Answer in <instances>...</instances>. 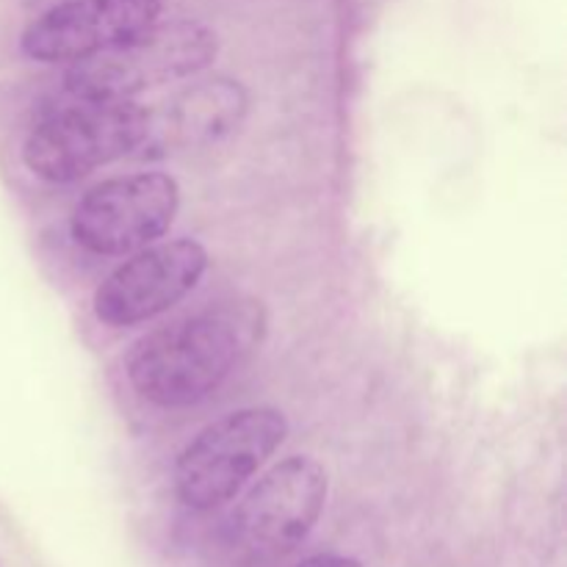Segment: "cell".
I'll return each instance as SVG.
<instances>
[{
	"mask_svg": "<svg viewBox=\"0 0 567 567\" xmlns=\"http://www.w3.org/2000/svg\"><path fill=\"white\" fill-rule=\"evenodd\" d=\"M249 94L233 78H203L177 89L155 109H144V155H169L208 147L230 136L244 122Z\"/></svg>",
	"mask_w": 567,
	"mask_h": 567,
	"instance_id": "cell-9",
	"label": "cell"
},
{
	"mask_svg": "<svg viewBox=\"0 0 567 567\" xmlns=\"http://www.w3.org/2000/svg\"><path fill=\"white\" fill-rule=\"evenodd\" d=\"M208 271V252L194 238L150 244L116 266L94 291V316L105 327L142 324L186 299Z\"/></svg>",
	"mask_w": 567,
	"mask_h": 567,
	"instance_id": "cell-7",
	"label": "cell"
},
{
	"mask_svg": "<svg viewBox=\"0 0 567 567\" xmlns=\"http://www.w3.org/2000/svg\"><path fill=\"white\" fill-rule=\"evenodd\" d=\"M219 39L199 20H155L136 37L75 61L66 89L78 100H133L147 89L183 81L216 59Z\"/></svg>",
	"mask_w": 567,
	"mask_h": 567,
	"instance_id": "cell-2",
	"label": "cell"
},
{
	"mask_svg": "<svg viewBox=\"0 0 567 567\" xmlns=\"http://www.w3.org/2000/svg\"><path fill=\"white\" fill-rule=\"evenodd\" d=\"M161 17V0H64L22 31L20 48L42 64H75L136 37Z\"/></svg>",
	"mask_w": 567,
	"mask_h": 567,
	"instance_id": "cell-8",
	"label": "cell"
},
{
	"mask_svg": "<svg viewBox=\"0 0 567 567\" xmlns=\"http://www.w3.org/2000/svg\"><path fill=\"white\" fill-rule=\"evenodd\" d=\"M181 208V186L164 172H133L97 183L78 199L70 219L75 244L116 258L158 241Z\"/></svg>",
	"mask_w": 567,
	"mask_h": 567,
	"instance_id": "cell-5",
	"label": "cell"
},
{
	"mask_svg": "<svg viewBox=\"0 0 567 567\" xmlns=\"http://www.w3.org/2000/svg\"><path fill=\"white\" fill-rule=\"evenodd\" d=\"M288 437L275 408H244L205 426L177 457L175 493L188 509L210 513L233 502Z\"/></svg>",
	"mask_w": 567,
	"mask_h": 567,
	"instance_id": "cell-3",
	"label": "cell"
},
{
	"mask_svg": "<svg viewBox=\"0 0 567 567\" xmlns=\"http://www.w3.org/2000/svg\"><path fill=\"white\" fill-rule=\"evenodd\" d=\"M144 105L133 100H81L31 127L22 161L50 183H75L142 147Z\"/></svg>",
	"mask_w": 567,
	"mask_h": 567,
	"instance_id": "cell-4",
	"label": "cell"
},
{
	"mask_svg": "<svg viewBox=\"0 0 567 567\" xmlns=\"http://www.w3.org/2000/svg\"><path fill=\"white\" fill-rule=\"evenodd\" d=\"M297 567H363V565L352 557H343V554H316V557H308Z\"/></svg>",
	"mask_w": 567,
	"mask_h": 567,
	"instance_id": "cell-10",
	"label": "cell"
},
{
	"mask_svg": "<svg viewBox=\"0 0 567 567\" xmlns=\"http://www.w3.org/2000/svg\"><path fill=\"white\" fill-rule=\"evenodd\" d=\"M264 332L266 310L255 299L208 305L142 338L127 358V380L158 408H192L252 358Z\"/></svg>",
	"mask_w": 567,
	"mask_h": 567,
	"instance_id": "cell-1",
	"label": "cell"
},
{
	"mask_svg": "<svg viewBox=\"0 0 567 567\" xmlns=\"http://www.w3.org/2000/svg\"><path fill=\"white\" fill-rule=\"evenodd\" d=\"M330 480L313 457L277 463L244 496L233 515L236 540L249 557L277 559L308 540L324 513Z\"/></svg>",
	"mask_w": 567,
	"mask_h": 567,
	"instance_id": "cell-6",
	"label": "cell"
}]
</instances>
